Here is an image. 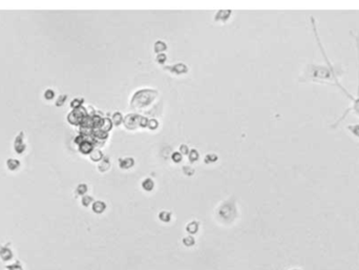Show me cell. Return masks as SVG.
Wrapping results in <instances>:
<instances>
[{
  "mask_svg": "<svg viewBox=\"0 0 359 270\" xmlns=\"http://www.w3.org/2000/svg\"><path fill=\"white\" fill-rule=\"evenodd\" d=\"M110 167V162H109V159H108V157H105V158H103L102 160H101L99 166H98V168H99L100 171H106L108 170Z\"/></svg>",
  "mask_w": 359,
  "mask_h": 270,
  "instance_id": "obj_12",
  "label": "cell"
},
{
  "mask_svg": "<svg viewBox=\"0 0 359 270\" xmlns=\"http://www.w3.org/2000/svg\"><path fill=\"white\" fill-rule=\"evenodd\" d=\"M134 165V160L132 158L119 159V166L121 169H128Z\"/></svg>",
  "mask_w": 359,
  "mask_h": 270,
  "instance_id": "obj_7",
  "label": "cell"
},
{
  "mask_svg": "<svg viewBox=\"0 0 359 270\" xmlns=\"http://www.w3.org/2000/svg\"><path fill=\"white\" fill-rule=\"evenodd\" d=\"M6 166L7 168L9 169V170L14 171V170H17V169L19 168V166H20V162L19 160H16V159H9V160L6 161Z\"/></svg>",
  "mask_w": 359,
  "mask_h": 270,
  "instance_id": "obj_11",
  "label": "cell"
},
{
  "mask_svg": "<svg viewBox=\"0 0 359 270\" xmlns=\"http://www.w3.org/2000/svg\"><path fill=\"white\" fill-rule=\"evenodd\" d=\"M9 270H22L21 267H20V266H18V265H17V266H16V265H13V266H9Z\"/></svg>",
  "mask_w": 359,
  "mask_h": 270,
  "instance_id": "obj_36",
  "label": "cell"
},
{
  "mask_svg": "<svg viewBox=\"0 0 359 270\" xmlns=\"http://www.w3.org/2000/svg\"><path fill=\"white\" fill-rule=\"evenodd\" d=\"M186 230L189 232V234H196V232H198V223L195 222V221H192V222H190L188 225H187Z\"/></svg>",
  "mask_w": 359,
  "mask_h": 270,
  "instance_id": "obj_16",
  "label": "cell"
},
{
  "mask_svg": "<svg viewBox=\"0 0 359 270\" xmlns=\"http://www.w3.org/2000/svg\"><path fill=\"white\" fill-rule=\"evenodd\" d=\"M189 151H190V150L188 149V146L185 145V144H183V145L180 146V153H181L182 154H187V156H188Z\"/></svg>",
  "mask_w": 359,
  "mask_h": 270,
  "instance_id": "obj_33",
  "label": "cell"
},
{
  "mask_svg": "<svg viewBox=\"0 0 359 270\" xmlns=\"http://www.w3.org/2000/svg\"><path fill=\"white\" fill-rule=\"evenodd\" d=\"M123 116H122V114L121 112H115L114 115H112V124H115V125H117V126H119L120 124L122 123L123 122Z\"/></svg>",
  "mask_w": 359,
  "mask_h": 270,
  "instance_id": "obj_17",
  "label": "cell"
},
{
  "mask_svg": "<svg viewBox=\"0 0 359 270\" xmlns=\"http://www.w3.org/2000/svg\"><path fill=\"white\" fill-rule=\"evenodd\" d=\"M112 128V121L109 119V118H103V122H102V125H101L100 127V131H104V132H108L110 131V129Z\"/></svg>",
  "mask_w": 359,
  "mask_h": 270,
  "instance_id": "obj_9",
  "label": "cell"
},
{
  "mask_svg": "<svg viewBox=\"0 0 359 270\" xmlns=\"http://www.w3.org/2000/svg\"><path fill=\"white\" fill-rule=\"evenodd\" d=\"M230 15H231V11H228V10H226V11H218L217 13L215 14L214 19L216 21H218V20L226 21Z\"/></svg>",
  "mask_w": 359,
  "mask_h": 270,
  "instance_id": "obj_10",
  "label": "cell"
},
{
  "mask_svg": "<svg viewBox=\"0 0 359 270\" xmlns=\"http://www.w3.org/2000/svg\"><path fill=\"white\" fill-rule=\"evenodd\" d=\"M79 150L83 154H89L93 150V144L92 143V142L84 141L82 144H80L79 145Z\"/></svg>",
  "mask_w": 359,
  "mask_h": 270,
  "instance_id": "obj_6",
  "label": "cell"
},
{
  "mask_svg": "<svg viewBox=\"0 0 359 270\" xmlns=\"http://www.w3.org/2000/svg\"><path fill=\"white\" fill-rule=\"evenodd\" d=\"M165 70H170L171 73L176 74V75H182V74H186L188 72V67L184 64V63H178L172 66H165Z\"/></svg>",
  "mask_w": 359,
  "mask_h": 270,
  "instance_id": "obj_5",
  "label": "cell"
},
{
  "mask_svg": "<svg viewBox=\"0 0 359 270\" xmlns=\"http://www.w3.org/2000/svg\"><path fill=\"white\" fill-rule=\"evenodd\" d=\"M157 97V92L151 89H142L137 92L131 99V106L134 108H141L150 104L152 100Z\"/></svg>",
  "mask_w": 359,
  "mask_h": 270,
  "instance_id": "obj_1",
  "label": "cell"
},
{
  "mask_svg": "<svg viewBox=\"0 0 359 270\" xmlns=\"http://www.w3.org/2000/svg\"><path fill=\"white\" fill-rule=\"evenodd\" d=\"M54 97H55V92L53 89H51V88H48V89H46L44 92V98L46 100H53Z\"/></svg>",
  "mask_w": 359,
  "mask_h": 270,
  "instance_id": "obj_27",
  "label": "cell"
},
{
  "mask_svg": "<svg viewBox=\"0 0 359 270\" xmlns=\"http://www.w3.org/2000/svg\"><path fill=\"white\" fill-rule=\"evenodd\" d=\"M106 209V204L102 201H96L93 204V210L96 213H102Z\"/></svg>",
  "mask_w": 359,
  "mask_h": 270,
  "instance_id": "obj_8",
  "label": "cell"
},
{
  "mask_svg": "<svg viewBox=\"0 0 359 270\" xmlns=\"http://www.w3.org/2000/svg\"><path fill=\"white\" fill-rule=\"evenodd\" d=\"M171 158H172L173 162H176V163H179V162L182 161L183 157H182V154L180 153V151H174V153L172 154V156H171Z\"/></svg>",
  "mask_w": 359,
  "mask_h": 270,
  "instance_id": "obj_30",
  "label": "cell"
},
{
  "mask_svg": "<svg viewBox=\"0 0 359 270\" xmlns=\"http://www.w3.org/2000/svg\"><path fill=\"white\" fill-rule=\"evenodd\" d=\"M93 136L95 137V138L100 139V140H106L108 137V132H104V131H100V129H97V131H93Z\"/></svg>",
  "mask_w": 359,
  "mask_h": 270,
  "instance_id": "obj_18",
  "label": "cell"
},
{
  "mask_svg": "<svg viewBox=\"0 0 359 270\" xmlns=\"http://www.w3.org/2000/svg\"><path fill=\"white\" fill-rule=\"evenodd\" d=\"M167 48V45L165 42H163V41H157L156 43H154V51H156L157 54H163L164 51H166Z\"/></svg>",
  "mask_w": 359,
  "mask_h": 270,
  "instance_id": "obj_13",
  "label": "cell"
},
{
  "mask_svg": "<svg viewBox=\"0 0 359 270\" xmlns=\"http://www.w3.org/2000/svg\"><path fill=\"white\" fill-rule=\"evenodd\" d=\"M0 256H1V257L3 260H9L13 254H12V252H11V250H9V249L2 248L1 251H0Z\"/></svg>",
  "mask_w": 359,
  "mask_h": 270,
  "instance_id": "obj_23",
  "label": "cell"
},
{
  "mask_svg": "<svg viewBox=\"0 0 359 270\" xmlns=\"http://www.w3.org/2000/svg\"><path fill=\"white\" fill-rule=\"evenodd\" d=\"M183 171L186 176H192L194 175V169L190 166H183Z\"/></svg>",
  "mask_w": 359,
  "mask_h": 270,
  "instance_id": "obj_32",
  "label": "cell"
},
{
  "mask_svg": "<svg viewBox=\"0 0 359 270\" xmlns=\"http://www.w3.org/2000/svg\"><path fill=\"white\" fill-rule=\"evenodd\" d=\"M93 201V197H90V196H83L82 198V205L85 206V207H87L89 204H92V202Z\"/></svg>",
  "mask_w": 359,
  "mask_h": 270,
  "instance_id": "obj_29",
  "label": "cell"
},
{
  "mask_svg": "<svg viewBox=\"0 0 359 270\" xmlns=\"http://www.w3.org/2000/svg\"><path fill=\"white\" fill-rule=\"evenodd\" d=\"M23 137H24V132L20 131L18 135H17L16 139H15V142H14V148H15V150H16V153L19 154H21L26 148L25 143L23 142Z\"/></svg>",
  "mask_w": 359,
  "mask_h": 270,
  "instance_id": "obj_4",
  "label": "cell"
},
{
  "mask_svg": "<svg viewBox=\"0 0 359 270\" xmlns=\"http://www.w3.org/2000/svg\"><path fill=\"white\" fill-rule=\"evenodd\" d=\"M183 243L185 246L190 247V246H193L195 241H194V238L192 237V235H188V237H186L183 239Z\"/></svg>",
  "mask_w": 359,
  "mask_h": 270,
  "instance_id": "obj_24",
  "label": "cell"
},
{
  "mask_svg": "<svg viewBox=\"0 0 359 270\" xmlns=\"http://www.w3.org/2000/svg\"><path fill=\"white\" fill-rule=\"evenodd\" d=\"M159 218L161 221L165 223H168L171 220V213L169 211H161L159 213Z\"/></svg>",
  "mask_w": 359,
  "mask_h": 270,
  "instance_id": "obj_21",
  "label": "cell"
},
{
  "mask_svg": "<svg viewBox=\"0 0 359 270\" xmlns=\"http://www.w3.org/2000/svg\"><path fill=\"white\" fill-rule=\"evenodd\" d=\"M141 116L137 114H130L127 115L126 117L123 120V123H124L125 127L128 129H136L138 126H140V120H141Z\"/></svg>",
  "mask_w": 359,
  "mask_h": 270,
  "instance_id": "obj_3",
  "label": "cell"
},
{
  "mask_svg": "<svg viewBox=\"0 0 359 270\" xmlns=\"http://www.w3.org/2000/svg\"><path fill=\"white\" fill-rule=\"evenodd\" d=\"M148 121H149V119L142 117L141 120H140V126H141V127H146L147 125H148Z\"/></svg>",
  "mask_w": 359,
  "mask_h": 270,
  "instance_id": "obj_35",
  "label": "cell"
},
{
  "mask_svg": "<svg viewBox=\"0 0 359 270\" xmlns=\"http://www.w3.org/2000/svg\"><path fill=\"white\" fill-rule=\"evenodd\" d=\"M89 157L93 161L98 162V161H101L103 159V154H102V151L99 150V149L93 148V150L89 154Z\"/></svg>",
  "mask_w": 359,
  "mask_h": 270,
  "instance_id": "obj_15",
  "label": "cell"
},
{
  "mask_svg": "<svg viewBox=\"0 0 359 270\" xmlns=\"http://www.w3.org/2000/svg\"><path fill=\"white\" fill-rule=\"evenodd\" d=\"M66 99H67V96H66V95H61V96H59L58 99H57V101H56V106H59V107L62 106V105L65 103Z\"/></svg>",
  "mask_w": 359,
  "mask_h": 270,
  "instance_id": "obj_28",
  "label": "cell"
},
{
  "mask_svg": "<svg viewBox=\"0 0 359 270\" xmlns=\"http://www.w3.org/2000/svg\"><path fill=\"white\" fill-rule=\"evenodd\" d=\"M84 141H86V138H85V136H82V135H79V136L77 137V138L75 139V142L76 144H78V145H80V144H82Z\"/></svg>",
  "mask_w": 359,
  "mask_h": 270,
  "instance_id": "obj_34",
  "label": "cell"
},
{
  "mask_svg": "<svg viewBox=\"0 0 359 270\" xmlns=\"http://www.w3.org/2000/svg\"><path fill=\"white\" fill-rule=\"evenodd\" d=\"M198 157H200V154H198V151L196 150V149H194V148L190 149V151H189V154H188V158H189V160H190V162L198 161Z\"/></svg>",
  "mask_w": 359,
  "mask_h": 270,
  "instance_id": "obj_22",
  "label": "cell"
},
{
  "mask_svg": "<svg viewBox=\"0 0 359 270\" xmlns=\"http://www.w3.org/2000/svg\"><path fill=\"white\" fill-rule=\"evenodd\" d=\"M218 159L217 154H208L205 156V159H204V162H205L206 164H210V163H213V162H216Z\"/></svg>",
  "mask_w": 359,
  "mask_h": 270,
  "instance_id": "obj_19",
  "label": "cell"
},
{
  "mask_svg": "<svg viewBox=\"0 0 359 270\" xmlns=\"http://www.w3.org/2000/svg\"><path fill=\"white\" fill-rule=\"evenodd\" d=\"M142 187H143V189L146 191H151L154 187V182L150 178L145 179L143 182H142Z\"/></svg>",
  "mask_w": 359,
  "mask_h": 270,
  "instance_id": "obj_14",
  "label": "cell"
},
{
  "mask_svg": "<svg viewBox=\"0 0 359 270\" xmlns=\"http://www.w3.org/2000/svg\"><path fill=\"white\" fill-rule=\"evenodd\" d=\"M83 102H84V99H83V98H76V99H74L73 101L70 102V106H72L73 109L79 108V107L82 106Z\"/></svg>",
  "mask_w": 359,
  "mask_h": 270,
  "instance_id": "obj_20",
  "label": "cell"
},
{
  "mask_svg": "<svg viewBox=\"0 0 359 270\" xmlns=\"http://www.w3.org/2000/svg\"><path fill=\"white\" fill-rule=\"evenodd\" d=\"M167 60V56L165 55V54H159L158 56H157V58H156V61L158 63H160V64H163V63H165V61Z\"/></svg>",
  "mask_w": 359,
  "mask_h": 270,
  "instance_id": "obj_31",
  "label": "cell"
},
{
  "mask_svg": "<svg viewBox=\"0 0 359 270\" xmlns=\"http://www.w3.org/2000/svg\"><path fill=\"white\" fill-rule=\"evenodd\" d=\"M158 126H159L158 120H156V119H149L148 125H147V127H148L149 129L153 131V129H157V128H158Z\"/></svg>",
  "mask_w": 359,
  "mask_h": 270,
  "instance_id": "obj_26",
  "label": "cell"
},
{
  "mask_svg": "<svg viewBox=\"0 0 359 270\" xmlns=\"http://www.w3.org/2000/svg\"><path fill=\"white\" fill-rule=\"evenodd\" d=\"M88 116L87 115V110L84 107H79V108L73 109V112H70L67 116V121L73 125H81L83 119L85 117Z\"/></svg>",
  "mask_w": 359,
  "mask_h": 270,
  "instance_id": "obj_2",
  "label": "cell"
},
{
  "mask_svg": "<svg viewBox=\"0 0 359 270\" xmlns=\"http://www.w3.org/2000/svg\"><path fill=\"white\" fill-rule=\"evenodd\" d=\"M87 192V185L86 184H79L77 187V193L80 196H85Z\"/></svg>",
  "mask_w": 359,
  "mask_h": 270,
  "instance_id": "obj_25",
  "label": "cell"
}]
</instances>
